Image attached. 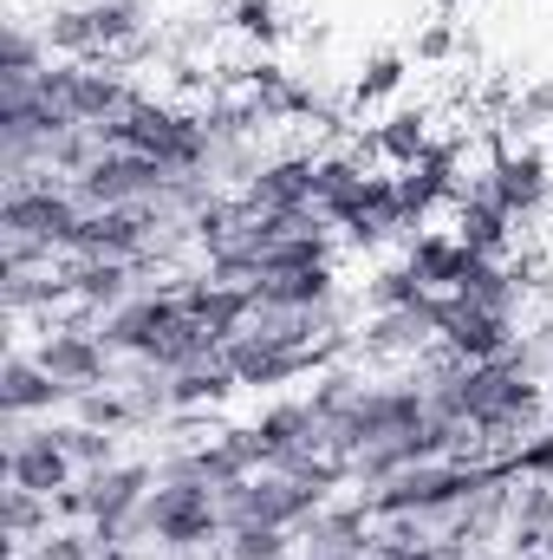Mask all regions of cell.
I'll list each match as a JSON object with an SVG mask.
<instances>
[{"label": "cell", "mask_w": 553, "mask_h": 560, "mask_svg": "<svg viewBox=\"0 0 553 560\" xmlns=\"http://www.w3.org/2000/svg\"><path fill=\"white\" fill-rule=\"evenodd\" d=\"M436 405H430V385L423 378H365L358 385V398L339 411V418L326 423V443H332V456H358V450H372V443H385V436H404L416 423L430 418Z\"/></svg>", "instance_id": "obj_1"}, {"label": "cell", "mask_w": 553, "mask_h": 560, "mask_svg": "<svg viewBox=\"0 0 553 560\" xmlns=\"http://www.w3.org/2000/svg\"><path fill=\"white\" fill-rule=\"evenodd\" d=\"M228 535L222 522V495L209 482H163L150 489V502L131 522V541H156L163 555H196V548H215Z\"/></svg>", "instance_id": "obj_2"}, {"label": "cell", "mask_w": 553, "mask_h": 560, "mask_svg": "<svg viewBox=\"0 0 553 560\" xmlns=\"http://www.w3.org/2000/svg\"><path fill=\"white\" fill-rule=\"evenodd\" d=\"M79 222H85L79 196H72V183L52 176V170H39V176H26V183H7V196H0V235H26V242L52 248L59 261L72 255Z\"/></svg>", "instance_id": "obj_3"}, {"label": "cell", "mask_w": 553, "mask_h": 560, "mask_svg": "<svg viewBox=\"0 0 553 560\" xmlns=\"http://www.w3.org/2000/svg\"><path fill=\"white\" fill-rule=\"evenodd\" d=\"M326 502H332L326 489H313L299 476H280V469H261V476H242L235 489H222V522L228 528H299Z\"/></svg>", "instance_id": "obj_4"}, {"label": "cell", "mask_w": 553, "mask_h": 560, "mask_svg": "<svg viewBox=\"0 0 553 560\" xmlns=\"http://www.w3.org/2000/svg\"><path fill=\"white\" fill-rule=\"evenodd\" d=\"M163 229H176L156 202L138 209H85L72 235V261H150L163 255Z\"/></svg>", "instance_id": "obj_5"}, {"label": "cell", "mask_w": 553, "mask_h": 560, "mask_svg": "<svg viewBox=\"0 0 553 560\" xmlns=\"http://www.w3.org/2000/svg\"><path fill=\"white\" fill-rule=\"evenodd\" d=\"M169 170L143 150H98V163L85 176H72L79 209H138V202H163Z\"/></svg>", "instance_id": "obj_6"}, {"label": "cell", "mask_w": 553, "mask_h": 560, "mask_svg": "<svg viewBox=\"0 0 553 560\" xmlns=\"http://www.w3.org/2000/svg\"><path fill=\"white\" fill-rule=\"evenodd\" d=\"M436 339H443L462 365H489V359H508V352L521 346V326H515V313H495V306H475V300H462V293H443Z\"/></svg>", "instance_id": "obj_7"}, {"label": "cell", "mask_w": 553, "mask_h": 560, "mask_svg": "<svg viewBox=\"0 0 553 560\" xmlns=\"http://www.w3.org/2000/svg\"><path fill=\"white\" fill-rule=\"evenodd\" d=\"M33 359L59 378V385H72V392H92V385H111V346L98 339V326H72V319H46L39 326V346H33Z\"/></svg>", "instance_id": "obj_8"}, {"label": "cell", "mask_w": 553, "mask_h": 560, "mask_svg": "<svg viewBox=\"0 0 553 560\" xmlns=\"http://www.w3.org/2000/svg\"><path fill=\"white\" fill-rule=\"evenodd\" d=\"M183 319V293L176 287H143L131 293L118 313H105L98 319V339L118 352V359H150L163 339H169V326Z\"/></svg>", "instance_id": "obj_9"}, {"label": "cell", "mask_w": 553, "mask_h": 560, "mask_svg": "<svg viewBox=\"0 0 553 560\" xmlns=\"http://www.w3.org/2000/svg\"><path fill=\"white\" fill-rule=\"evenodd\" d=\"M482 189H489L515 222H534L553 202V170L534 143H502V150L489 156V170H482Z\"/></svg>", "instance_id": "obj_10"}, {"label": "cell", "mask_w": 553, "mask_h": 560, "mask_svg": "<svg viewBox=\"0 0 553 560\" xmlns=\"http://www.w3.org/2000/svg\"><path fill=\"white\" fill-rule=\"evenodd\" d=\"M7 482H13V489H33V495H59L66 482H79V463L66 456L59 418L26 423V430L7 443Z\"/></svg>", "instance_id": "obj_11"}, {"label": "cell", "mask_w": 553, "mask_h": 560, "mask_svg": "<svg viewBox=\"0 0 553 560\" xmlns=\"http://www.w3.org/2000/svg\"><path fill=\"white\" fill-rule=\"evenodd\" d=\"M72 385H59L33 352H7V365H0V418H59V411H72Z\"/></svg>", "instance_id": "obj_12"}, {"label": "cell", "mask_w": 553, "mask_h": 560, "mask_svg": "<svg viewBox=\"0 0 553 560\" xmlns=\"http://www.w3.org/2000/svg\"><path fill=\"white\" fill-rule=\"evenodd\" d=\"M293 535H299V548H319V555L372 560V548H378V515L365 509V495H358V502H326V509L306 515Z\"/></svg>", "instance_id": "obj_13"}, {"label": "cell", "mask_w": 553, "mask_h": 560, "mask_svg": "<svg viewBox=\"0 0 553 560\" xmlns=\"http://www.w3.org/2000/svg\"><path fill=\"white\" fill-rule=\"evenodd\" d=\"M449 229L462 235V248L469 255H489V261H508V248H515V235H521V222L475 183V189H462L456 202H449Z\"/></svg>", "instance_id": "obj_14"}, {"label": "cell", "mask_w": 553, "mask_h": 560, "mask_svg": "<svg viewBox=\"0 0 553 560\" xmlns=\"http://www.w3.org/2000/svg\"><path fill=\"white\" fill-rule=\"evenodd\" d=\"M255 436H261L268 469H286L293 456H313V450H332V443H326V423L313 418L306 398H280V405H268V411L255 418Z\"/></svg>", "instance_id": "obj_15"}, {"label": "cell", "mask_w": 553, "mask_h": 560, "mask_svg": "<svg viewBox=\"0 0 553 560\" xmlns=\"http://www.w3.org/2000/svg\"><path fill=\"white\" fill-rule=\"evenodd\" d=\"M235 196H242L248 215H293V209H313V156H274V163H261Z\"/></svg>", "instance_id": "obj_16"}, {"label": "cell", "mask_w": 553, "mask_h": 560, "mask_svg": "<svg viewBox=\"0 0 553 560\" xmlns=\"http://www.w3.org/2000/svg\"><path fill=\"white\" fill-rule=\"evenodd\" d=\"M176 293H183V313L202 319L222 346H228L235 332H248V319H255V287H228V280H209V275H183L176 280Z\"/></svg>", "instance_id": "obj_17"}, {"label": "cell", "mask_w": 553, "mask_h": 560, "mask_svg": "<svg viewBox=\"0 0 553 560\" xmlns=\"http://www.w3.org/2000/svg\"><path fill=\"white\" fill-rule=\"evenodd\" d=\"M430 143H436V131H430V112L423 105H398V112H385V125H372V138L358 143V156L365 163H378V170H411V163H423L430 156Z\"/></svg>", "instance_id": "obj_18"}, {"label": "cell", "mask_w": 553, "mask_h": 560, "mask_svg": "<svg viewBox=\"0 0 553 560\" xmlns=\"http://www.w3.org/2000/svg\"><path fill=\"white\" fill-rule=\"evenodd\" d=\"M469 261H475V255L462 248L456 229H416L411 242H404V268H411L430 293H456V280H462Z\"/></svg>", "instance_id": "obj_19"}, {"label": "cell", "mask_w": 553, "mask_h": 560, "mask_svg": "<svg viewBox=\"0 0 553 560\" xmlns=\"http://www.w3.org/2000/svg\"><path fill=\"white\" fill-rule=\"evenodd\" d=\"M339 300V268H306V275L255 280V313H313Z\"/></svg>", "instance_id": "obj_20"}, {"label": "cell", "mask_w": 553, "mask_h": 560, "mask_svg": "<svg viewBox=\"0 0 553 560\" xmlns=\"http://www.w3.org/2000/svg\"><path fill=\"white\" fill-rule=\"evenodd\" d=\"M456 293L475 300V306H495V313H521V300H528V287L515 280V268H508V261H489V255H475V261L462 268Z\"/></svg>", "instance_id": "obj_21"}, {"label": "cell", "mask_w": 553, "mask_h": 560, "mask_svg": "<svg viewBox=\"0 0 553 560\" xmlns=\"http://www.w3.org/2000/svg\"><path fill=\"white\" fill-rule=\"evenodd\" d=\"M39 33H46V46H52L59 59H105V46H98V20H92V0H85V7H52Z\"/></svg>", "instance_id": "obj_22"}, {"label": "cell", "mask_w": 553, "mask_h": 560, "mask_svg": "<svg viewBox=\"0 0 553 560\" xmlns=\"http://www.w3.org/2000/svg\"><path fill=\"white\" fill-rule=\"evenodd\" d=\"M0 528H7V541L33 548L39 535H52V528H59V515H52V495H33V489H13V482H7V502H0Z\"/></svg>", "instance_id": "obj_23"}, {"label": "cell", "mask_w": 553, "mask_h": 560, "mask_svg": "<svg viewBox=\"0 0 553 560\" xmlns=\"http://www.w3.org/2000/svg\"><path fill=\"white\" fill-rule=\"evenodd\" d=\"M411 52H372L365 59V72L352 79V112H365V105H385L391 92H404V79H411Z\"/></svg>", "instance_id": "obj_24"}, {"label": "cell", "mask_w": 553, "mask_h": 560, "mask_svg": "<svg viewBox=\"0 0 553 560\" xmlns=\"http://www.w3.org/2000/svg\"><path fill=\"white\" fill-rule=\"evenodd\" d=\"M72 418L92 423V430H138V405H131V392L125 385H92V392H79L72 398Z\"/></svg>", "instance_id": "obj_25"}, {"label": "cell", "mask_w": 553, "mask_h": 560, "mask_svg": "<svg viewBox=\"0 0 553 560\" xmlns=\"http://www.w3.org/2000/svg\"><path fill=\"white\" fill-rule=\"evenodd\" d=\"M46 66H52V46H46V33H33L26 20H7V59H0V85L39 79Z\"/></svg>", "instance_id": "obj_26"}, {"label": "cell", "mask_w": 553, "mask_h": 560, "mask_svg": "<svg viewBox=\"0 0 553 560\" xmlns=\"http://www.w3.org/2000/svg\"><path fill=\"white\" fill-rule=\"evenodd\" d=\"M59 436H66V456L79 463V476L125 463V450H118V430H92V423H79V418H59Z\"/></svg>", "instance_id": "obj_27"}, {"label": "cell", "mask_w": 553, "mask_h": 560, "mask_svg": "<svg viewBox=\"0 0 553 560\" xmlns=\"http://www.w3.org/2000/svg\"><path fill=\"white\" fill-rule=\"evenodd\" d=\"M228 26L235 39H248L255 52H268L286 39V20H280V0H228Z\"/></svg>", "instance_id": "obj_28"}, {"label": "cell", "mask_w": 553, "mask_h": 560, "mask_svg": "<svg viewBox=\"0 0 553 560\" xmlns=\"http://www.w3.org/2000/svg\"><path fill=\"white\" fill-rule=\"evenodd\" d=\"M299 535L293 528H228L222 535V555L228 560H293Z\"/></svg>", "instance_id": "obj_29"}, {"label": "cell", "mask_w": 553, "mask_h": 560, "mask_svg": "<svg viewBox=\"0 0 553 560\" xmlns=\"http://www.w3.org/2000/svg\"><path fill=\"white\" fill-rule=\"evenodd\" d=\"M423 293H430V287H423V280H416L404 261H398V268H378V275L365 280V306H372V313H398V306H416Z\"/></svg>", "instance_id": "obj_30"}, {"label": "cell", "mask_w": 553, "mask_h": 560, "mask_svg": "<svg viewBox=\"0 0 553 560\" xmlns=\"http://www.w3.org/2000/svg\"><path fill=\"white\" fill-rule=\"evenodd\" d=\"M358 385H365V372H352V365H332V372H319V378H313V398H306V405H313V418L332 423L345 405H352V398H358Z\"/></svg>", "instance_id": "obj_31"}, {"label": "cell", "mask_w": 553, "mask_h": 560, "mask_svg": "<svg viewBox=\"0 0 553 560\" xmlns=\"http://www.w3.org/2000/svg\"><path fill=\"white\" fill-rule=\"evenodd\" d=\"M456 46H462L456 13H436V20H430V26L411 39V59H416V66H443V59H456Z\"/></svg>", "instance_id": "obj_32"}, {"label": "cell", "mask_w": 553, "mask_h": 560, "mask_svg": "<svg viewBox=\"0 0 553 560\" xmlns=\"http://www.w3.org/2000/svg\"><path fill=\"white\" fill-rule=\"evenodd\" d=\"M515 138H528V131H541V125H553V79H541V85H528L515 105H508V118H502Z\"/></svg>", "instance_id": "obj_33"}, {"label": "cell", "mask_w": 553, "mask_h": 560, "mask_svg": "<svg viewBox=\"0 0 553 560\" xmlns=\"http://www.w3.org/2000/svg\"><path fill=\"white\" fill-rule=\"evenodd\" d=\"M26 560H98V541H92V528H52L26 548Z\"/></svg>", "instance_id": "obj_34"}, {"label": "cell", "mask_w": 553, "mask_h": 560, "mask_svg": "<svg viewBox=\"0 0 553 560\" xmlns=\"http://www.w3.org/2000/svg\"><path fill=\"white\" fill-rule=\"evenodd\" d=\"M98 560H138V548H98Z\"/></svg>", "instance_id": "obj_35"}, {"label": "cell", "mask_w": 553, "mask_h": 560, "mask_svg": "<svg viewBox=\"0 0 553 560\" xmlns=\"http://www.w3.org/2000/svg\"><path fill=\"white\" fill-rule=\"evenodd\" d=\"M293 560H352V555H319V548H299Z\"/></svg>", "instance_id": "obj_36"}, {"label": "cell", "mask_w": 553, "mask_h": 560, "mask_svg": "<svg viewBox=\"0 0 553 560\" xmlns=\"http://www.w3.org/2000/svg\"><path fill=\"white\" fill-rule=\"evenodd\" d=\"M541 560H553V522H548V535H541Z\"/></svg>", "instance_id": "obj_37"}, {"label": "cell", "mask_w": 553, "mask_h": 560, "mask_svg": "<svg viewBox=\"0 0 553 560\" xmlns=\"http://www.w3.org/2000/svg\"><path fill=\"white\" fill-rule=\"evenodd\" d=\"M456 7H462V0H443V13H456Z\"/></svg>", "instance_id": "obj_38"}]
</instances>
